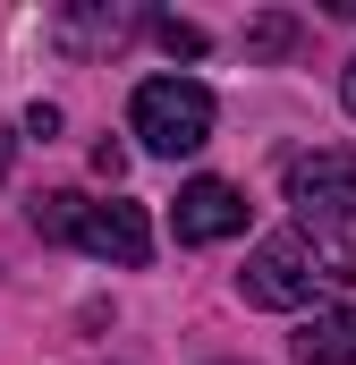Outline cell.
Here are the masks:
<instances>
[{"label":"cell","instance_id":"1","mask_svg":"<svg viewBox=\"0 0 356 365\" xmlns=\"http://www.w3.org/2000/svg\"><path fill=\"white\" fill-rule=\"evenodd\" d=\"M127 128L145 136V153H195V145H212V93L195 86V77H145L136 102H127Z\"/></svg>","mask_w":356,"mask_h":365},{"label":"cell","instance_id":"2","mask_svg":"<svg viewBox=\"0 0 356 365\" xmlns=\"http://www.w3.org/2000/svg\"><path fill=\"white\" fill-rule=\"evenodd\" d=\"M314 289H331L323 264H314V238L288 221V230H271L263 247L246 255V272H238V297L246 306H271V314H288V306H314Z\"/></svg>","mask_w":356,"mask_h":365},{"label":"cell","instance_id":"3","mask_svg":"<svg viewBox=\"0 0 356 365\" xmlns=\"http://www.w3.org/2000/svg\"><path fill=\"white\" fill-rule=\"evenodd\" d=\"M85 255L102 264H119V272H136V264H153V221H145V204H77V230H68Z\"/></svg>","mask_w":356,"mask_h":365},{"label":"cell","instance_id":"4","mask_svg":"<svg viewBox=\"0 0 356 365\" xmlns=\"http://www.w3.org/2000/svg\"><path fill=\"white\" fill-rule=\"evenodd\" d=\"M170 230L187 238V247L238 238V230H246V195H238L229 179H195V187H178V204H170Z\"/></svg>","mask_w":356,"mask_h":365},{"label":"cell","instance_id":"5","mask_svg":"<svg viewBox=\"0 0 356 365\" xmlns=\"http://www.w3.org/2000/svg\"><path fill=\"white\" fill-rule=\"evenodd\" d=\"M297 230L314 238V264L331 289L356 280V204H297Z\"/></svg>","mask_w":356,"mask_h":365},{"label":"cell","instance_id":"6","mask_svg":"<svg viewBox=\"0 0 356 365\" xmlns=\"http://www.w3.org/2000/svg\"><path fill=\"white\" fill-rule=\"evenodd\" d=\"M288 195L297 204H356V153L348 145H314L288 162Z\"/></svg>","mask_w":356,"mask_h":365},{"label":"cell","instance_id":"7","mask_svg":"<svg viewBox=\"0 0 356 365\" xmlns=\"http://www.w3.org/2000/svg\"><path fill=\"white\" fill-rule=\"evenodd\" d=\"M297 365H356V306H331V314H314L297 340Z\"/></svg>","mask_w":356,"mask_h":365},{"label":"cell","instance_id":"8","mask_svg":"<svg viewBox=\"0 0 356 365\" xmlns=\"http://www.w3.org/2000/svg\"><path fill=\"white\" fill-rule=\"evenodd\" d=\"M119 26H127L119 9H85V17H60L51 34H60V43H119Z\"/></svg>","mask_w":356,"mask_h":365},{"label":"cell","instance_id":"9","mask_svg":"<svg viewBox=\"0 0 356 365\" xmlns=\"http://www.w3.org/2000/svg\"><path fill=\"white\" fill-rule=\"evenodd\" d=\"M77 204H85V195H68V187H60V195H34V230H43V238H68V230H77Z\"/></svg>","mask_w":356,"mask_h":365},{"label":"cell","instance_id":"10","mask_svg":"<svg viewBox=\"0 0 356 365\" xmlns=\"http://www.w3.org/2000/svg\"><path fill=\"white\" fill-rule=\"evenodd\" d=\"M153 34H162V51H178V60H204V26H187V17H153Z\"/></svg>","mask_w":356,"mask_h":365},{"label":"cell","instance_id":"11","mask_svg":"<svg viewBox=\"0 0 356 365\" xmlns=\"http://www.w3.org/2000/svg\"><path fill=\"white\" fill-rule=\"evenodd\" d=\"M288 43H297V26H288V17H263V26H255V51H288Z\"/></svg>","mask_w":356,"mask_h":365},{"label":"cell","instance_id":"12","mask_svg":"<svg viewBox=\"0 0 356 365\" xmlns=\"http://www.w3.org/2000/svg\"><path fill=\"white\" fill-rule=\"evenodd\" d=\"M26 136H43V145H51V136H60V110H51V102H34V110H26Z\"/></svg>","mask_w":356,"mask_h":365},{"label":"cell","instance_id":"13","mask_svg":"<svg viewBox=\"0 0 356 365\" xmlns=\"http://www.w3.org/2000/svg\"><path fill=\"white\" fill-rule=\"evenodd\" d=\"M340 102H348V110H356V60H348V86H340Z\"/></svg>","mask_w":356,"mask_h":365}]
</instances>
